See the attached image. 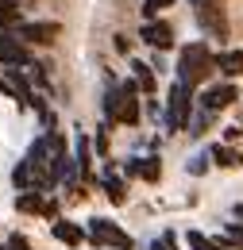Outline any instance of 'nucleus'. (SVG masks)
<instances>
[{"label":"nucleus","mask_w":243,"mask_h":250,"mask_svg":"<svg viewBox=\"0 0 243 250\" xmlns=\"http://www.w3.org/2000/svg\"><path fill=\"white\" fill-rule=\"evenodd\" d=\"M0 65H4V69H8V65H20V69H27V65H31L27 42H24L20 35H4V39H0Z\"/></svg>","instance_id":"nucleus-7"},{"label":"nucleus","mask_w":243,"mask_h":250,"mask_svg":"<svg viewBox=\"0 0 243 250\" xmlns=\"http://www.w3.org/2000/svg\"><path fill=\"white\" fill-rule=\"evenodd\" d=\"M185 169H189L193 177H201V173L209 169V150H205V154H193V162H185Z\"/></svg>","instance_id":"nucleus-19"},{"label":"nucleus","mask_w":243,"mask_h":250,"mask_svg":"<svg viewBox=\"0 0 243 250\" xmlns=\"http://www.w3.org/2000/svg\"><path fill=\"white\" fill-rule=\"evenodd\" d=\"M89 235L104 250H131V247H135V243H131V235H127L123 227H116L112 219H104V216H93L89 219Z\"/></svg>","instance_id":"nucleus-4"},{"label":"nucleus","mask_w":243,"mask_h":250,"mask_svg":"<svg viewBox=\"0 0 243 250\" xmlns=\"http://www.w3.org/2000/svg\"><path fill=\"white\" fill-rule=\"evenodd\" d=\"M232 216H236V219H243V204H236V208H232Z\"/></svg>","instance_id":"nucleus-22"},{"label":"nucleus","mask_w":243,"mask_h":250,"mask_svg":"<svg viewBox=\"0 0 243 250\" xmlns=\"http://www.w3.org/2000/svg\"><path fill=\"white\" fill-rule=\"evenodd\" d=\"M209 158H213L216 166H228V169L240 166V169H243V154H240V150H232V146H220V143H216V146H209Z\"/></svg>","instance_id":"nucleus-15"},{"label":"nucleus","mask_w":243,"mask_h":250,"mask_svg":"<svg viewBox=\"0 0 243 250\" xmlns=\"http://www.w3.org/2000/svg\"><path fill=\"white\" fill-rule=\"evenodd\" d=\"M174 0H143V20H158V12H166Z\"/></svg>","instance_id":"nucleus-18"},{"label":"nucleus","mask_w":243,"mask_h":250,"mask_svg":"<svg viewBox=\"0 0 243 250\" xmlns=\"http://www.w3.org/2000/svg\"><path fill=\"white\" fill-rule=\"evenodd\" d=\"M213 69H216V54L205 42H185L178 50V81H185L189 89H197Z\"/></svg>","instance_id":"nucleus-1"},{"label":"nucleus","mask_w":243,"mask_h":250,"mask_svg":"<svg viewBox=\"0 0 243 250\" xmlns=\"http://www.w3.org/2000/svg\"><path fill=\"white\" fill-rule=\"evenodd\" d=\"M193 16H197V27L209 39H216V42L228 39V16H224L220 0H193Z\"/></svg>","instance_id":"nucleus-3"},{"label":"nucleus","mask_w":243,"mask_h":250,"mask_svg":"<svg viewBox=\"0 0 243 250\" xmlns=\"http://www.w3.org/2000/svg\"><path fill=\"white\" fill-rule=\"evenodd\" d=\"M16 208L20 212H35V216H47V219L58 216V200L50 192H20L16 196Z\"/></svg>","instance_id":"nucleus-5"},{"label":"nucleus","mask_w":243,"mask_h":250,"mask_svg":"<svg viewBox=\"0 0 243 250\" xmlns=\"http://www.w3.org/2000/svg\"><path fill=\"white\" fill-rule=\"evenodd\" d=\"M131 77L139 81V89H143V93H154V85H158V81H154V73H151V65H147V62H131Z\"/></svg>","instance_id":"nucleus-16"},{"label":"nucleus","mask_w":243,"mask_h":250,"mask_svg":"<svg viewBox=\"0 0 243 250\" xmlns=\"http://www.w3.org/2000/svg\"><path fill=\"white\" fill-rule=\"evenodd\" d=\"M185 243H189V250H220V243L209 239L205 231H197V227H193V231H185Z\"/></svg>","instance_id":"nucleus-17"},{"label":"nucleus","mask_w":243,"mask_h":250,"mask_svg":"<svg viewBox=\"0 0 243 250\" xmlns=\"http://www.w3.org/2000/svg\"><path fill=\"white\" fill-rule=\"evenodd\" d=\"M16 35H20L24 42H39V46H50V42L58 39V23H54V20H35V23H24V27H20Z\"/></svg>","instance_id":"nucleus-9"},{"label":"nucleus","mask_w":243,"mask_h":250,"mask_svg":"<svg viewBox=\"0 0 243 250\" xmlns=\"http://www.w3.org/2000/svg\"><path fill=\"white\" fill-rule=\"evenodd\" d=\"M50 235H54L58 243H66V247H81V243H85V231H81L77 223H70V219H54V223H50Z\"/></svg>","instance_id":"nucleus-11"},{"label":"nucleus","mask_w":243,"mask_h":250,"mask_svg":"<svg viewBox=\"0 0 243 250\" xmlns=\"http://www.w3.org/2000/svg\"><path fill=\"white\" fill-rule=\"evenodd\" d=\"M4 250H31V243L24 239V235H8V247Z\"/></svg>","instance_id":"nucleus-21"},{"label":"nucleus","mask_w":243,"mask_h":250,"mask_svg":"<svg viewBox=\"0 0 243 250\" xmlns=\"http://www.w3.org/2000/svg\"><path fill=\"white\" fill-rule=\"evenodd\" d=\"M236 96H240V89H236L232 81H220V85H209V89L201 93V108H209V112H220V108L236 104Z\"/></svg>","instance_id":"nucleus-8"},{"label":"nucleus","mask_w":243,"mask_h":250,"mask_svg":"<svg viewBox=\"0 0 243 250\" xmlns=\"http://www.w3.org/2000/svg\"><path fill=\"white\" fill-rule=\"evenodd\" d=\"M151 250H178V239H174V231H162V239H154Z\"/></svg>","instance_id":"nucleus-20"},{"label":"nucleus","mask_w":243,"mask_h":250,"mask_svg":"<svg viewBox=\"0 0 243 250\" xmlns=\"http://www.w3.org/2000/svg\"><path fill=\"white\" fill-rule=\"evenodd\" d=\"M85 177L89 173V139H85V131L77 127V135H73V177Z\"/></svg>","instance_id":"nucleus-12"},{"label":"nucleus","mask_w":243,"mask_h":250,"mask_svg":"<svg viewBox=\"0 0 243 250\" xmlns=\"http://www.w3.org/2000/svg\"><path fill=\"white\" fill-rule=\"evenodd\" d=\"M100 188H104V196H108L112 204H123V200H127V192H123V177H116L112 169L100 177Z\"/></svg>","instance_id":"nucleus-14"},{"label":"nucleus","mask_w":243,"mask_h":250,"mask_svg":"<svg viewBox=\"0 0 243 250\" xmlns=\"http://www.w3.org/2000/svg\"><path fill=\"white\" fill-rule=\"evenodd\" d=\"M216 69L228 77H243V50H220L216 54Z\"/></svg>","instance_id":"nucleus-13"},{"label":"nucleus","mask_w":243,"mask_h":250,"mask_svg":"<svg viewBox=\"0 0 243 250\" xmlns=\"http://www.w3.org/2000/svg\"><path fill=\"white\" fill-rule=\"evenodd\" d=\"M139 39H143L147 46H154V50H170V46H174V27H170L166 20H143Z\"/></svg>","instance_id":"nucleus-6"},{"label":"nucleus","mask_w":243,"mask_h":250,"mask_svg":"<svg viewBox=\"0 0 243 250\" xmlns=\"http://www.w3.org/2000/svg\"><path fill=\"white\" fill-rule=\"evenodd\" d=\"M123 173L127 177H143V181H158L162 177V162H158V154H147V158H131L127 166H123Z\"/></svg>","instance_id":"nucleus-10"},{"label":"nucleus","mask_w":243,"mask_h":250,"mask_svg":"<svg viewBox=\"0 0 243 250\" xmlns=\"http://www.w3.org/2000/svg\"><path fill=\"white\" fill-rule=\"evenodd\" d=\"M189 112H193V89L174 77L170 96H166V112H162V127L174 135V131H189Z\"/></svg>","instance_id":"nucleus-2"}]
</instances>
